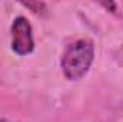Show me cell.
<instances>
[{
    "label": "cell",
    "instance_id": "cell-1",
    "mask_svg": "<svg viewBox=\"0 0 123 122\" xmlns=\"http://www.w3.org/2000/svg\"><path fill=\"white\" fill-rule=\"evenodd\" d=\"M94 61V45L89 39H79L70 43L60 59V66L66 79L77 82L83 79Z\"/></svg>",
    "mask_w": 123,
    "mask_h": 122
},
{
    "label": "cell",
    "instance_id": "cell-2",
    "mask_svg": "<svg viewBox=\"0 0 123 122\" xmlns=\"http://www.w3.org/2000/svg\"><path fill=\"white\" fill-rule=\"evenodd\" d=\"M12 50L19 56H27L34 50V37L30 22L25 16H19L13 20L12 27Z\"/></svg>",
    "mask_w": 123,
    "mask_h": 122
},
{
    "label": "cell",
    "instance_id": "cell-3",
    "mask_svg": "<svg viewBox=\"0 0 123 122\" xmlns=\"http://www.w3.org/2000/svg\"><path fill=\"white\" fill-rule=\"evenodd\" d=\"M25 7L30 9L33 13H42V12H46V4L42 3V1H31V3H22Z\"/></svg>",
    "mask_w": 123,
    "mask_h": 122
},
{
    "label": "cell",
    "instance_id": "cell-4",
    "mask_svg": "<svg viewBox=\"0 0 123 122\" xmlns=\"http://www.w3.org/2000/svg\"><path fill=\"white\" fill-rule=\"evenodd\" d=\"M102 6H103V7H106V9H110V10H112V13H115V12H116V4H115V3H102Z\"/></svg>",
    "mask_w": 123,
    "mask_h": 122
},
{
    "label": "cell",
    "instance_id": "cell-5",
    "mask_svg": "<svg viewBox=\"0 0 123 122\" xmlns=\"http://www.w3.org/2000/svg\"><path fill=\"white\" fill-rule=\"evenodd\" d=\"M0 122H12V121H9V119H0Z\"/></svg>",
    "mask_w": 123,
    "mask_h": 122
}]
</instances>
